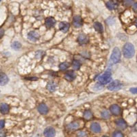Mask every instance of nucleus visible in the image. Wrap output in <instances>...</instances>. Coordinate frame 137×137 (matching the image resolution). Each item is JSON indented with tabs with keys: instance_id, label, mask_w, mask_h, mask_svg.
I'll list each match as a JSON object with an SVG mask.
<instances>
[{
	"instance_id": "1",
	"label": "nucleus",
	"mask_w": 137,
	"mask_h": 137,
	"mask_svg": "<svg viewBox=\"0 0 137 137\" xmlns=\"http://www.w3.org/2000/svg\"><path fill=\"white\" fill-rule=\"evenodd\" d=\"M123 53L126 58H131L133 57L135 53V50L133 45L130 43H125L123 47Z\"/></svg>"
},
{
	"instance_id": "2",
	"label": "nucleus",
	"mask_w": 137,
	"mask_h": 137,
	"mask_svg": "<svg viewBox=\"0 0 137 137\" xmlns=\"http://www.w3.org/2000/svg\"><path fill=\"white\" fill-rule=\"evenodd\" d=\"M121 51L118 47H114V50H112V53L111 56V59H110V62L111 64H116L118 62H119L121 60Z\"/></svg>"
},
{
	"instance_id": "3",
	"label": "nucleus",
	"mask_w": 137,
	"mask_h": 137,
	"mask_svg": "<svg viewBox=\"0 0 137 137\" xmlns=\"http://www.w3.org/2000/svg\"><path fill=\"white\" fill-rule=\"evenodd\" d=\"M112 79V74L110 71H106V72L102 74V75H100L98 78V81L100 82V84H108L109 82L111 81Z\"/></svg>"
},
{
	"instance_id": "4",
	"label": "nucleus",
	"mask_w": 137,
	"mask_h": 137,
	"mask_svg": "<svg viewBox=\"0 0 137 137\" xmlns=\"http://www.w3.org/2000/svg\"><path fill=\"white\" fill-rule=\"evenodd\" d=\"M122 88V84L119 80H114L113 82L109 84L107 89L112 91H115L120 90Z\"/></svg>"
},
{
	"instance_id": "5",
	"label": "nucleus",
	"mask_w": 137,
	"mask_h": 137,
	"mask_svg": "<svg viewBox=\"0 0 137 137\" xmlns=\"http://www.w3.org/2000/svg\"><path fill=\"white\" fill-rule=\"evenodd\" d=\"M43 134L45 137H54L56 135V130L52 127H47L44 130Z\"/></svg>"
},
{
	"instance_id": "6",
	"label": "nucleus",
	"mask_w": 137,
	"mask_h": 137,
	"mask_svg": "<svg viewBox=\"0 0 137 137\" xmlns=\"http://www.w3.org/2000/svg\"><path fill=\"white\" fill-rule=\"evenodd\" d=\"M73 25L75 28H80L83 25V20L80 16H75L73 17Z\"/></svg>"
},
{
	"instance_id": "7",
	"label": "nucleus",
	"mask_w": 137,
	"mask_h": 137,
	"mask_svg": "<svg viewBox=\"0 0 137 137\" xmlns=\"http://www.w3.org/2000/svg\"><path fill=\"white\" fill-rule=\"evenodd\" d=\"M28 39L30 41H36L39 39V34L35 31H31L28 34Z\"/></svg>"
},
{
	"instance_id": "8",
	"label": "nucleus",
	"mask_w": 137,
	"mask_h": 137,
	"mask_svg": "<svg viewBox=\"0 0 137 137\" xmlns=\"http://www.w3.org/2000/svg\"><path fill=\"white\" fill-rule=\"evenodd\" d=\"M110 111L114 115H119L121 114V108L117 104H113L110 108Z\"/></svg>"
},
{
	"instance_id": "9",
	"label": "nucleus",
	"mask_w": 137,
	"mask_h": 137,
	"mask_svg": "<svg viewBox=\"0 0 137 137\" xmlns=\"http://www.w3.org/2000/svg\"><path fill=\"white\" fill-rule=\"evenodd\" d=\"M38 111L42 114H46L49 111V108L47 106L45 103H41L38 106Z\"/></svg>"
},
{
	"instance_id": "10",
	"label": "nucleus",
	"mask_w": 137,
	"mask_h": 137,
	"mask_svg": "<svg viewBox=\"0 0 137 137\" xmlns=\"http://www.w3.org/2000/svg\"><path fill=\"white\" fill-rule=\"evenodd\" d=\"M70 28L69 23H67V22H61L60 24H59V28L62 31V32L64 33H66L69 31Z\"/></svg>"
},
{
	"instance_id": "11",
	"label": "nucleus",
	"mask_w": 137,
	"mask_h": 137,
	"mask_svg": "<svg viewBox=\"0 0 137 137\" xmlns=\"http://www.w3.org/2000/svg\"><path fill=\"white\" fill-rule=\"evenodd\" d=\"M10 111V107L8 104L6 103H2L0 104V112L3 114H6Z\"/></svg>"
},
{
	"instance_id": "12",
	"label": "nucleus",
	"mask_w": 137,
	"mask_h": 137,
	"mask_svg": "<svg viewBox=\"0 0 137 137\" xmlns=\"http://www.w3.org/2000/svg\"><path fill=\"white\" fill-rule=\"evenodd\" d=\"M65 79L68 81H73L76 78V74L73 71H69L65 73Z\"/></svg>"
},
{
	"instance_id": "13",
	"label": "nucleus",
	"mask_w": 137,
	"mask_h": 137,
	"mask_svg": "<svg viewBox=\"0 0 137 137\" xmlns=\"http://www.w3.org/2000/svg\"><path fill=\"white\" fill-rule=\"evenodd\" d=\"M9 81L8 76L3 72H0V85L4 86L7 84Z\"/></svg>"
},
{
	"instance_id": "14",
	"label": "nucleus",
	"mask_w": 137,
	"mask_h": 137,
	"mask_svg": "<svg viewBox=\"0 0 137 137\" xmlns=\"http://www.w3.org/2000/svg\"><path fill=\"white\" fill-rule=\"evenodd\" d=\"M115 123L116 125H117V126L118 128H119L120 129H121V130H125V129L127 128V126H128L126 122L123 119H117L115 121Z\"/></svg>"
},
{
	"instance_id": "15",
	"label": "nucleus",
	"mask_w": 137,
	"mask_h": 137,
	"mask_svg": "<svg viewBox=\"0 0 137 137\" xmlns=\"http://www.w3.org/2000/svg\"><path fill=\"white\" fill-rule=\"evenodd\" d=\"M56 24V20L52 17L47 18L45 20V25L47 28H51Z\"/></svg>"
},
{
	"instance_id": "16",
	"label": "nucleus",
	"mask_w": 137,
	"mask_h": 137,
	"mask_svg": "<svg viewBox=\"0 0 137 137\" xmlns=\"http://www.w3.org/2000/svg\"><path fill=\"white\" fill-rule=\"evenodd\" d=\"M91 130L95 133H100L101 132V126L98 123H93L91 125Z\"/></svg>"
},
{
	"instance_id": "17",
	"label": "nucleus",
	"mask_w": 137,
	"mask_h": 137,
	"mask_svg": "<svg viewBox=\"0 0 137 137\" xmlns=\"http://www.w3.org/2000/svg\"><path fill=\"white\" fill-rule=\"evenodd\" d=\"M80 127V123L78 121H74L69 123L67 125V128L69 130H76Z\"/></svg>"
},
{
	"instance_id": "18",
	"label": "nucleus",
	"mask_w": 137,
	"mask_h": 137,
	"mask_svg": "<svg viewBox=\"0 0 137 137\" xmlns=\"http://www.w3.org/2000/svg\"><path fill=\"white\" fill-rule=\"evenodd\" d=\"M78 41L80 45H84L88 43L89 41V38L87 37V36H86L85 34H80L78 38Z\"/></svg>"
},
{
	"instance_id": "19",
	"label": "nucleus",
	"mask_w": 137,
	"mask_h": 137,
	"mask_svg": "<svg viewBox=\"0 0 137 137\" xmlns=\"http://www.w3.org/2000/svg\"><path fill=\"white\" fill-rule=\"evenodd\" d=\"M94 28L96 31H97L100 33H103V27L102 24L100 22H95L94 23Z\"/></svg>"
},
{
	"instance_id": "20",
	"label": "nucleus",
	"mask_w": 137,
	"mask_h": 137,
	"mask_svg": "<svg viewBox=\"0 0 137 137\" xmlns=\"http://www.w3.org/2000/svg\"><path fill=\"white\" fill-rule=\"evenodd\" d=\"M47 89H48L50 91H51V92H53L56 89V84L53 82H50L47 85Z\"/></svg>"
},
{
	"instance_id": "21",
	"label": "nucleus",
	"mask_w": 137,
	"mask_h": 137,
	"mask_svg": "<svg viewBox=\"0 0 137 137\" xmlns=\"http://www.w3.org/2000/svg\"><path fill=\"white\" fill-rule=\"evenodd\" d=\"M84 117L85 118V119L90 120L93 117V113L90 111H86L84 112Z\"/></svg>"
},
{
	"instance_id": "22",
	"label": "nucleus",
	"mask_w": 137,
	"mask_h": 137,
	"mask_svg": "<svg viewBox=\"0 0 137 137\" xmlns=\"http://www.w3.org/2000/svg\"><path fill=\"white\" fill-rule=\"evenodd\" d=\"M12 47H13V49H14V50H19V49H21V44L19 43V42H18V41H14V43H12Z\"/></svg>"
},
{
	"instance_id": "23",
	"label": "nucleus",
	"mask_w": 137,
	"mask_h": 137,
	"mask_svg": "<svg viewBox=\"0 0 137 137\" xmlns=\"http://www.w3.org/2000/svg\"><path fill=\"white\" fill-rule=\"evenodd\" d=\"M80 66H81V64L78 61L75 60V61H73V67L74 69L75 70H78L80 69Z\"/></svg>"
},
{
	"instance_id": "24",
	"label": "nucleus",
	"mask_w": 137,
	"mask_h": 137,
	"mask_svg": "<svg viewBox=\"0 0 137 137\" xmlns=\"http://www.w3.org/2000/svg\"><path fill=\"white\" fill-rule=\"evenodd\" d=\"M69 67V63H67V62H62V63H61V64H60L59 67H60V69H61V71H64V70H66Z\"/></svg>"
},
{
	"instance_id": "25",
	"label": "nucleus",
	"mask_w": 137,
	"mask_h": 137,
	"mask_svg": "<svg viewBox=\"0 0 137 137\" xmlns=\"http://www.w3.org/2000/svg\"><path fill=\"white\" fill-rule=\"evenodd\" d=\"M106 6L110 10H114V9L116 8L115 4L113 3V2H108V3L106 4Z\"/></svg>"
},
{
	"instance_id": "26",
	"label": "nucleus",
	"mask_w": 137,
	"mask_h": 137,
	"mask_svg": "<svg viewBox=\"0 0 137 137\" xmlns=\"http://www.w3.org/2000/svg\"><path fill=\"white\" fill-rule=\"evenodd\" d=\"M110 113L107 111H104L102 112V117L103 118V119H108L110 118Z\"/></svg>"
},
{
	"instance_id": "27",
	"label": "nucleus",
	"mask_w": 137,
	"mask_h": 137,
	"mask_svg": "<svg viewBox=\"0 0 137 137\" xmlns=\"http://www.w3.org/2000/svg\"><path fill=\"white\" fill-rule=\"evenodd\" d=\"M112 137H124L123 134L120 131H115L112 134Z\"/></svg>"
},
{
	"instance_id": "28",
	"label": "nucleus",
	"mask_w": 137,
	"mask_h": 137,
	"mask_svg": "<svg viewBox=\"0 0 137 137\" xmlns=\"http://www.w3.org/2000/svg\"><path fill=\"white\" fill-rule=\"evenodd\" d=\"M43 54H44V52L43 51H39L36 53V58H37L39 59L43 57Z\"/></svg>"
},
{
	"instance_id": "29",
	"label": "nucleus",
	"mask_w": 137,
	"mask_h": 137,
	"mask_svg": "<svg viewBox=\"0 0 137 137\" xmlns=\"http://www.w3.org/2000/svg\"><path fill=\"white\" fill-rule=\"evenodd\" d=\"M87 133L85 132H82V131H81V132H78V134H77V136L78 137H87Z\"/></svg>"
},
{
	"instance_id": "30",
	"label": "nucleus",
	"mask_w": 137,
	"mask_h": 137,
	"mask_svg": "<svg viewBox=\"0 0 137 137\" xmlns=\"http://www.w3.org/2000/svg\"><path fill=\"white\" fill-rule=\"evenodd\" d=\"M5 126V121L4 120H0V130L4 128Z\"/></svg>"
},
{
	"instance_id": "31",
	"label": "nucleus",
	"mask_w": 137,
	"mask_h": 137,
	"mask_svg": "<svg viewBox=\"0 0 137 137\" xmlns=\"http://www.w3.org/2000/svg\"><path fill=\"white\" fill-rule=\"evenodd\" d=\"M133 2V0H124V4L127 6H129Z\"/></svg>"
},
{
	"instance_id": "32",
	"label": "nucleus",
	"mask_w": 137,
	"mask_h": 137,
	"mask_svg": "<svg viewBox=\"0 0 137 137\" xmlns=\"http://www.w3.org/2000/svg\"><path fill=\"white\" fill-rule=\"evenodd\" d=\"M130 92L133 93V94H136V88H131Z\"/></svg>"
},
{
	"instance_id": "33",
	"label": "nucleus",
	"mask_w": 137,
	"mask_h": 137,
	"mask_svg": "<svg viewBox=\"0 0 137 137\" xmlns=\"http://www.w3.org/2000/svg\"><path fill=\"white\" fill-rule=\"evenodd\" d=\"M6 133L4 131H0V137H5Z\"/></svg>"
},
{
	"instance_id": "34",
	"label": "nucleus",
	"mask_w": 137,
	"mask_h": 137,
	"mask_svg": "<svg viewBox=\"0 0 137 137\" xmlns=\"http://www.w3.org/2000/svg\"><path fill=\"white\" fill-rule=\"evenodd\" d=\"M4 34V30H0V38L2 37Z\"/></svg>"
},
{
	"instance_id": "35",
	"label": "nucleus",
	"mask_w": 137,
	"mask_h": 137,
	"mask_svg": "<svg viewBox=\"0 0 137 137\" xmlns=\"http://www.w3.org/2000/svg\"><path fill=\"white\" fill-rule=\"evenodd\" d=\"M134 10L135 11H136V4H134Z\"/></svg>"
},
{
	"instance_id": "36",
	"label": "nucleus",
	"mask_w": 137,
	"mask_h": 137,
	"mask_svg": "<svg viewBox=\"0 0 137 137\" xmlns=\"http://www.w3.org/2000/svg\"><path fill=\"white\" fill-rule=\"evenodd\" d=\"M32 137H40V135H39V134H37V135L34 136H32Z\"/></svg>"
},
{
	"instance_id": "37",
	"label": "nucleus",
	"mask_w": 137,
	"mask_h": 137,
	"mask_svg": "<svg viewBox=\"0 0 137 137\" xmlns=\"http://www.w3.org/2000/svg\"><path fill=\"white\" fill-rule=\"evenodd\" d=\"M102 137H108V136H102Z\"/></svg>"
},
{
	"instance_id": "38",
	"label": "nucleus",
	"mask_w": 137,
	"mask_h": 137,
	"mask_svg": "<svg viewBox=\"0 0 137 137\" xmlns=\"http://www.w3.org/2000/svg\"><path fill=\"white\" fill-rule=\"evenodd\" d=\"M1 1H2V0H0V2H1Z\"/></svg>"
}]
</instances>
